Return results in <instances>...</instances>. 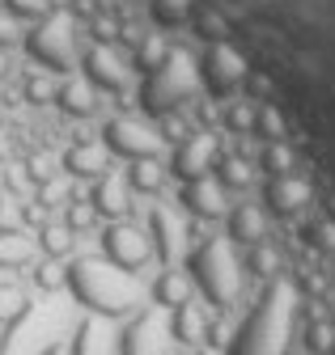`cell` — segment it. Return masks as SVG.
Listing matches in <instances>:
<instances>
[{"label":"cell","instance_id":"obj_1","mask_svg":"<svg viewBox=\"0 0 335 355\" xmlns=\"http://www.w3.org/2000/svg\"><path fill=\"white\" fill-rule=\"evenodd\" d=\"M64 275H68L64 292H72L76 304L90 309L94 318H132L149 300V288L140 284V275L119 271L102 254H81V258L72 254L64 262Z\"/></svg>","mask_w":335,"mask_h":355},{"label":"cell","instance_id":"obj_2","mask_svg":"<svg viewBox=\"0 0 335 355\" xmlns=\"http://www.w3.org/2000/svg\"><path fill=\"white\" fill-rule=\"evenodd\" d=\"M293 318H297V292L288 279H268L259 300L250 304L242 326L229 334L225 355H284L293 338Z\"/></svg>","mask_w":335,"mask_h":355},{"label":"cell","instance_id":"obj_3","mask_svg":"<svg viewBox=\"0 0 335 355\" xmlns=\"http://www.w3.org/2000/svg\"><path fill=\"white\" fill-rule=\"evenodd\" d=\"M187 275L195 284V292L208 300V309L213 313H234V309L242 304V254L229 237H217V233H208L199 237L191 250H187Z\"/></svg>","mask_w":335,"mask_h":355},{"label":"cell","instance_id":"obj_4","mask_svg":"<svg viewBox=\"0 0 335 355\" xmlns=\"http://www.w3.org/2000/svg\"><path fill=\"white\" fill-rule=\"evenodd\" d=\"M204 94L199 89V68L195 55L187 47H170L157 68L140 72V89H136V106L145 119H161V114H174L183 106H191Z\"/></svg>","mask_w":335,"mask_h":355},{"label":"cell","instance_id":"obj_5","mask_svg":"<svg viewBox=\"0 0 335 355\" xmlns=\"http://www.w3.org/2000/svg\"><path fill=\"white\" fill-rule=\"evenodd\" d=\"M22 51L51 76H72L76 60H81V21L68 9L47 13L43 21L26 26L22 34Z\"/></svg>","mask_w":335,"mask_h":355},{"label":"cell","instance_id":"obj_6","mask_svg":"<svg viewBox=\"0 0 335 355\" xmlns=\"http://www.w3.org/2000/svg\"><path fill=\"white\" fill-rule=\"evenodd\" d=\"M199 68V89H204V98H213V102H229L242 94V80L250 72V64L242 60V51L234 47V42H208L204 55L195 60Z\"/></svg>","mask_w":335,"mask_h":355},{"label":"cell","instance_id":"obj_7","mask_svg":"<svg viewBox=\"0 0 335 355\" xmlns=\"http://www.w3.org/2000/svg\"><path fill=\"white\" fill-rule=\"evenodd\" d=\"M98 140L119 161H145V157H161L165 153L153 119H145V114H115V119H106L102 131H98Z\"/></svg>","mask_w":335,"mask_h":355},{"label":"cell","instance_id":"obj_8","mask_svg":"<svg viewBox=\"0 0 335 355\" xmlns=\"http://www.w3.org/2000/svg\"><path fill=\"white\" fill-rule=\"evenodd\" d=\"M98 245H102V258L128 275H140L153 262V241H149L145 225H136V220H106L98 233Z\"/></svg>","mask_w":335,"mask_h":355},{"label":"cell","instance_id":"obj_9","mask_svg":"<svg viewBox=\"0 0 335 355\" xmlns=\"http://www.w3.org/2000/svg\"><path fill=\"white\" fill-rule=\"evenodd\" d=\"M217 157H221V136H217V131H199L195 127L187 140H179L170 148L165 173H170L174 182H199V178H213Z\"/></svg>","mask_w":335,"mask_h":355},{"label":"cell","instance_id":"obj_10","mask_svg":"<svg viewBox=\"0 0 335 355\" xmlns=\"http://www.w3.org/2000/svg\"><path fill=\"white\" fill-rule=\"evenodd\" d=\"M76 68H81V76H85L98 94H111V98H123L128 85H132V64L123 60L115 47H102V42H90V47L81 51Z\"/></svg>","mask_w":335,"mask_h":355},{"label":"cell","instance_id":"obj_11","mask_svg":"<svg viewBox=\"0 0 335 355\" xmlns=\"http://www.w3.org/2000/svg\"><path fill=\"white\" fill-rule=\"evenodd\" d=\"M145 233H149V241H153V262L179 266V258L187 254V225H183V216H179L174 207L153 203L149 216H145Z\"/></svg>","mask_w":335,"mask_h":355},{"label":"cell","instance_id":"obj_12","mask_svg":"<svg viewBox=\"0 0 335 355\" xmlns=\"http://www.w3.org/2000/svg\"><path fill=\"white\" fill-rule=\"evenodd\" d=\"M310 203H314V187H310L306 173H280V178H268V182H263L268 216L288 220V216H302Z\"/></svg>","mask_w":335,"mask_h":355},{"label":"cell","instance_id":"obj_13","mask_svg":"<svg viewBox=\"0 0 335 355\" xmlns=\"http://www.w3.org/2000/svg\"><path fill=\"white\" fill-rule=\"evenodd\" d=\"M179 207L191 220H204V225H217L229 211V195L221 191L217 178H199V182H179Z\"/></svg>","mask_w":335,"mask_h":355},{"label":"cell","instance_id":"obj_14","mask_svg":"<svg viewBox=\"0 0 335 355\" xmlns=\"http://www.w3.org/2000/svg\"><path fill=\"white\" fill-rule=\"evenodd\" d=\"M115 157L106 153L102 140H72L64 153H60V173H68L72 182H94V178L111 173Z\"/></svg>","mask_w":335,"mask_h":355},{"label":"cell","instance_id":"obj_15","mask_svg":"<svg viewBox=\"0 0 335 355\" xmlns=\"http://www.w3.org/2000/svg\"><path fill=\"white\" fill-rule=\"evenodd\" d=\"M268 233H272V216H268L263 203H250V199L229 203V211H225V237L238 250L255 245V241H268Z\"/></svg>","mask_w":335,"mask_h":355},{"label":"cell","instance_id":"obj_16","mask_svg":"<svg viewBox=\"0 0 335 355\" xmlns=\"http://www.w3.org/2000/svg\"><path fill=\"white\" fill-rule=\"evenodd\" d=\"M85 199L94 203L98 220H132V211H136V195L128 191L123 173H102V178H94Z\"/></svg>","mask_w":335,"mask_h":355},{"label":"cell","instance_id":"obj_17","mask_svg":"<svg viewBox=\"0 0 335 355\" xmlns=\"http://www.w3.org/2000/svg\"><path fill=\"white\" fill-rule=\"evenodd\" d=\"M208 318H213V313H208V309L191 296L179 309H170L165 334H170V343L183 347V351H199V347H208Z\"/></svg>","mask_w":335,"mask_h":355},{"label":"cell","instance_id":"obj_18","mask_svg":"<svg viewBox=\"0 0 335 355\" xmlns=\"http://www.w3.org/2000/svg\"><path fill=\"white\" fill-rule=\"evenodd\" d=\"M195 296V284H191V275L187 271H179V266H161L157 271V279L149 284V300L157 304V309H179L183 300H191Z\"/></svg>","mask_w":335,"mask_h":355},{"label":"cell","instance_id":"obj_19","mask_svg":"<svg viewBox=\"0 0 335 355\" xmlns=\"http://www.w3.org/2000/svg\"><path fill=\"white\" fill-rule=\"evenodd\" d=\"M98 98H102V94H98L85 76H81V80L68 76V80L56 85V106H60L68 119H94V114H98Z\"/></svg>","mask_w":335,"mask_h":355},{"label":"cell","instance_id":"obj_20","mask_svg":"<svg viewBox=\"0 0 335 355\" xmlns=\"http://www.w3.org/2000/svg\"><path fill=\"white\" fill-rule=\"evenodd\" d=\"M30 296L17 288V284H0V355H9V338L13 330L30 318Z\"/></svg>","mask_w":335,"mask_h":355},{"label":"cell","instance_id":"obj_21","mask_svg":"<svg viewBox=\"0 0 335 355\" xmlns=\"http://www.w3.org/2000/svg\"><path fill=\"white\" fill-rule=\"evenodd\" d=\"M123 182H128L132 195L157 199V195L165 191V182H170V173H165L161 157H145V161H128V169H123Z\"/></svg>","mask_w":335,"mask_h":355},{"label":"cell","instance_id":"obj_22","mask_svg":"<svg viewBox=\"0 0 335 355\" xmlns=\"http://www.w3.org/2000/svg\"><path fill=\"white\" fill-rule=\"evenodd\" d=\"M34 245H38V258L68 262V258L76 254V233L64 225V220H47V225L34 229Z\"/></svg>","mask_w":335,"mask_h":355},{"label":"cell","instance_id":"obj_23","mask_svg":"<svg viewBox=\"0 0 335 355\" xmlns=\"http://www.w3.org/2000/svg\"><path fill=\"white\" fill-rule=\"evenodd\" d=\"M213 178L221 182L225 195H246L250 187H255V165H250L246 157H238V153H221Z\"/></svg>","mask_w":335,"mask_h":355},{"label":"cell","instance_id":"obj_24","mask_svg":"<svg viewBox=\"0 0 335 355\" xmlns=\"http://www.w3.org/2000/svg\"><path fill=\"white\" fill-rule=\"evenodd\" d=\"M157 318L149 313H136L128 326H123V334H119V355H157Z\"/></svg>","mask_w":335,"mask_h":355},{"label":"cell","instance_id":"obj_25","mask_svg":"<svg viewBox=\"0 0 335 355\" xmlns=\"http://www.w3.org/2000/svg\"><path fill=\"white\" fill-rule=\"evenodd\" d=\"M34 262H38V245L26 229L22 233H0V271H26Z\"/></svg>","mask_w":335,"mask_h":355},{"label":"cell","instance_id":"obj_26","mask_svg":"<svg viewBox=\"0 0 335 355\" xmlns=\"http://www.w3.org/2000/svg\"><path fill=\"white\" fill-rule=\"evenodd\" d=\"M242 254V275H250V279H276L280 275V250L272 245V241H255V245H246V250H238Z\"/></svg>","mask_w":335,"mask_h":355},{"label":"cell","instance_id":"obj_27","mask_svg":"<svg viewBox=\"0 0 335 355\" xmlns=\"http://www.w3.org/2000/svg\"><path fill=\"white\" fill-rule=\"evenodd\" d=\"M170 47L174 42L165 38V30H157V34H140L136 38V47H132V72H149V68H157L165 55H170Z\"/></svg>","mask_w":335,"mask_h":355},{"label":"cell","instance_id":"obj_28","mask_svg":"<svg viewBox=\"0 0 335 355\" xmlns=\"http://www.w3.org/2000/svg\"><path fill=\"white\" fill-rule=\"evenodd\" d=\"M255 165L263 169V178H280V173H297V148L288 140H276V144H263L255 153Z\"/></svg>","mask_w":335,"mask_h":355},{"label":"cell","instance_id":"obj_29","mask_svg":"<svg viewBox=\"0 0 335 355\" xmlns=\"http://www.w3.org/2000/svg\"><path fill=\"white\" fill-rule=\"evenodd\" d=\"M195 13V0H149V17L157 30H183Z\"/></svg>","mask_w":335,"mask_h":355},{"label":"cell","instance_id":"obj_30","mask_svg":"<svg viewBox=\"0 0 335 355\" xmlns=\"http://www.w3.org/2000/svg\"><path fill=\"white\" fill-rule=\"evenodd\" d=\"M255 106L259 102H250V98H229L221 102V127L229 131V136H250V127H255Z\"/></svg>","mask_w":335,"mask_h":355},{"label":"cell","instance_id":"obj_31","mask_svg":"<svg viewBox=\"0 0 335 355\" xmlns=\"http://www.w3.org/2000/svg\"><path fill=\"white\" fill-rule=\"evenodd\" d=\"M250 136H259L263 144L288 140V123H284V114H280L272 102H259V106H255V127H250Z\"/></svg>","mask_w":335,"mask_h":355},{"label":"cell","instance_id":"obj_32","mask_svg":"<svg viewBox=\"0 0 335 355\" xmlns=\"http://www.w3.org/2000/svg\"><path fill=\"white\" fill-rule=\"evenodd\" d=\"M72 195H76V182H72L68 173H56V178H47V182L38 187V191H34L30 199H34V203H43V207L51 211V207H64V203H68Z\"/></svg>","mask_w":335,"mask_h":355},{"label":"cell","instance_id":"obj_33","mask_svg":"<svg viewBox=\"0 0 335 355\" xmlns=\"http://www.w3.org/2000/svg\"><path fill=\"white\" fill-rule=\"evenodd\" d=\"M60 220H64V225L81 237V233H90V229L98 225V211H94V203H90L85 195H72V199L64 203V216H60Z\"/></svg>","mask_w":335,"mask_h":355},{"label":"cell","instance_id":"obj_34","mask_svg":"<svg viewBox=\"0 0 335 355\" xmlns=\"http://www.w3.org/2000/svg\"><path fill=\"white\" fill-rule=\"evenodd\" d=\"M331 343H335V326H331L327 318H310V322L302 326V347H306L310 355H331Z\"/></svg>","mask_w":335,"mask_h":355},{"label":"cell","instance_id":"obj_35","mask_svg":"<svg viewBox=\"0 0 335 355\" xmlns=\"http://www.w3.org/2000/svg\"><path fill=\"white\" fill-rule=\"evenodd\" d=\"M30 279L38 292H64L68 288V275H64V262H51V258H38L30 266Z\"/></svg>","mask_w":335,"mask_h":355},{"label":"cell","instance_id":"obj_36","mask_svg":"<svg viewBox=\"0 0 335 355\" xmlns=\"http://www.w3.org/2000/svg\"><path fill=\"white\" fill-rule=\"evenodd\" d=\"M153 127H157V136H161V144L165 148H174L179 140H187L191 131H195V123L183 114V110H174V114H161V119H153Z\"/></svg>","mask_w":335,"mask_h":355},{"label":"cell","instance_id":"obj_37","mask_svg":"<svg viewBox=\"0 0 335 355\" xmlns=\"http://www.w3.org/2000/svg\"><path fill=\"white\" fill-rule=\"evenodd\" d=\"M191 30H195L204 42H225V38H229V26H225V17H221L217 9H195V13H191Z\"/></svg>","mask_w":335,"mask_h":355},{"label":"cell","instance_id":"obj_38","mask_svg":"<svg viewBox=\"0 0 335 355\" xmlns=\"http://www.w3.org/2000/svg\"><path fill=\"white\" fill-rule=\"evenodd\" d=\"M17 161H22V169L30 173V182H34V191H38V187H43V182H47V178H56V173H60L47 148H30V153H22Z\"/></svg>","mask_w":335,"mask_h":355},{"label":"cell","instance_id":"obj_39","mask_svg":"<svg viewBox=\"0 0 335 355\" xmlns=\"http://www.w3.org/2000/svg\"><path fill=\"white\" fill-rule=\"evenodd\" d=\"M5 13L13 21H22V26H34L47 13H56V0H5Z\"/></svg>","mask_w":335,"mask_h":355},{"label":"cell","instance_id":"obj_40","mask_svg":"<svg viewBox=\"0 0 335 355\" xmlns=\"http://www.w3.org/2000/svg\"><path fill=\"white\" fill-rule=\"evenodd\" d=\"M22 98H26L30 106H47V102H56V85H51V76H47V72H26V76H22Z\"/></svg>","mask_w":335,"mask_h":355},{"label":"cell","instance_id":"obj_41","mask_svg":"<svg viewBox=\"0 0 335 355\" xmlns=\"http://www.w3.org/2000/svg\"><path fill=\"white\" fill-rule=\"evenodd\" d=\"M22 229H26V199L0 195V233H22Z\"/></svg>","mask_w":335,"mask_h":355},{"label":"cell","instance_id":"obj_42","mask_svg":"<svg viewBox=\"0 0 335 355\" xmlns=\"http://www.w3.org/2000/svg\"><path fill=\"white\" fill-rule=\"evenodd\" d=\"M0 178H5V195H13V199L34 195V182H30V173L22 169V161H9L5 169H0Z\"/></svg>","mask_w":335,"mask_h":355},{"label":"cell","instance_id":"obj_43","mask_svg":"<svg viewBox=\"0 0 335 355\" xmlns=\"http://www.w3.org/2000/svg\"><path fill=\"white\" fill-rule=\"evenodd\" d=\"M191 119H195V127L199 131H217L221 127V102H213V98H195L191 102Z\"/></svg>","mask_w":335,"mask_h":355},{"label":"cell","instance_id":"obj_44","mask_svg":"<svg viewBox=\"0 0 335 355\" xmlns=\"http://www.w3.org/2000/svg\"><path fill=\"white\" fill-rule=\"evenodd\" d=\"M85 38L90 42H102V47H115V42H119V21L98 13L94 21H85Z\"/></svg>","mask_w":335,"mask_h":355},{"label":"cell","instance_id":"obj_45","mask_svg":"<svg viewBox=\"0 0 335 355\" xmlns=\"http://www.w3.org/2000/svg\"><path fill=\"white\" fill-rule=\"evenodd\" d=\"M310 245L322 250V254H335V220H314V225L306 229Z\"/></svg>","mask_w":335,"mask_h":355},{"label":"cell","instance_id":"obj_46","mask_svg":"<svg viewBox=\"0 0 335 355\" xmlns=\"http://www.w3.org/2000/svg\"><path fill=\"white\" fill-rule=\"evenodd\" d=\"M242 98H250V102H272V76H263V72H246V80H242Z\"/></svg>","mask_w":335,"mask_h":355},{"label":"cell","instance_id":"obj_47","mask_svg":"<svg viewBox=\"0 0 335 355\" xmlns=\"http://www.w3.org/2000/svg\"><path fill=\"white\" fill-rule=\"evenodd\" d=\"M22 42V21H13L5 9H0V51H13Z\"/></svg>","mask_w":335,"mask_h":355},{"label":"cell","instance_id":"obj_48","mask_svg":"<svg viewBox=\"0 0 335 355\" xmlns=\"http://www.w3.org/2000/svg\"><path fill=\"white\" fill-rule=\"evenodd\" d=\"M13 76V51H0V80Z\"/></svg>","mask_w":335,"mask_h":355},{"label":"cell","instance_id":"obj_49","mask_svg":"<svg viewBox=\"0 0 335 355\" xmlns=\"http://www.w3.org/2000/svg\"><path fill=\"white\" fill-rule=\"evenodd\" d=\"M38 355H68V343H51V347H43Z\"/></svg>","mask_w":335,"mask_h":355},{"label":"cell","instance_id":"obj_50","mask_svg":"<svg viewBox=\"0 0 335 355\" xmlns=\"http://www.w3.org/2000/svg\"><path fill=\"white\" fill-rule=\"evenodd\" d=\"M9 165V144H5V136H0V169Z\"/></svg>","mask_w":335,"mask_h":355},{"label":"cell","instance_id":"obj_51","mask_svg":"<svg viewBox=\"0 0 335 355\" xmlns=\"http://www.w3.org/2000/svg\"><path fill=\"white\" fill-rule=\"evenodd\" d=\"M187 355H217V351H208V347H199V351H187Z\"/></svg>","mask_w":335,"mask_h":355},{"label":"cell","instance_id":"obj_52","mask_svg":"<svg viewBox=\"0 0 335 355\" xmlns=\"http://www.w3.org/2000/svg\"><path fill=\"white\" fill-rule=\"evenodd\" d=\"M5 123H9V114H5V106H0V131H5Z\"/></svg>","mask_w":335,"mask_h":355},{"label":"cell","instance_id":"obj_53","mask_svg":"<svg viewBox=\"0 0 335 355\" xmlns=\"http://www.w3.org/2000/svg\"><path fill=\"white\" fill-rule=\"evenodd\" d=\"M331 355H335V343H331Z\"/></svg>","mask_w":335,"mask_h":355},{"label":"cell","instance_id":"obj_54","mask_svg":"<svg viewBox=\"0 0 335 355\" xmlns=\"http://www.w3.org/2000/svg\"><path fill=\"white\" fill-rule=\"evenodd\" d=\"M0 9H5V0H0Z\"/></svg>","mask_w":335,"mask_h":355}]
</instances>
